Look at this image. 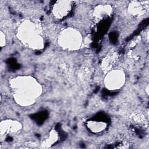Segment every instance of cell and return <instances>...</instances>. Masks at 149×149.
<instances>
[{
	"label": "cell",
	"mask_w": 149,
	"mask_h": 149,
	"mask_svg": "<svg viewBox=\"0 0 149 149\" xmlns=\"http://www.w3.org/2000/svg\"><path fill=\"white\" fill-rule=\"evenodd\" d=\"M13 97L22 106L34 104L42 93L41 86L30 76H19L10 81Z\"/></svg>",
	"instance_id": "obj_1"
},
{
	"label": "cell",
	"mask_w": 149,
	"mask_h": 149,
	"mask_svg": "<svg viewBox=\"0 0 149 149\" xmlns=\"http://www.w3.org/2000/svg\"><path fill=\"white\" fill-rule=\"evenodd\" d=\"M17 33V38L28 47L39 49L44 47V40L39 23L26 20L19 26Z\"/></svg>",
	"instance_id": "obj_2"
},
{
	"label": "cell",
	"mask_w": 149,
	"mask_h": 149,
	"mask_svg": "<svg viewBox=\"0 0 149 149\" xmlns=\"http://www.w3.org/2000/svg\"><path fill=\"white\" fill-rule=\"evenodd\" d=\"M81 33L73 28L63 30L58 36V42L61 47L68 51L79 49L82 44Z\"/></svg>",
	"instance_id": "obj_3"
},
{
	"label": "cell",
	"mask_w": 149,
	"mask_h": 149,
	"mask_svg": "<svg viewBox=\"0 0 149 149\" xmlns=\"http://www.w3.org/2000/svg\"><path fill=\"white\" fill-rule=\"evenodd\" d=\"M125 81V74L123 71L120 69H112L107 73L104 84L108 90H116L122 87Z\"/></svg>",
	"instance_id": "obj_4"
},
{
	"label": "cell",
	"mask_w": 149,
	"mask_h": 149,
	"mask_svg": "<svg viewBox=\"0 0 149 149\" xmlns=\"http://www.w3.org/2000/svg\"><path fill=\"white\" fill-rule=\"evenodd\" d=\"M73 5L70 1H57L52 6V14L55 18L62 19L70 13Z\"/></svg>",
	"instance_id": "obj_5"
},
{
	"label": "cell",
	"mask_w": 149,
	"mask_h": 149,
	"mask_svg": "<svg viewBox=\"0 0 149 149\" xmlns=\"http://www.w3.org/2000/svg\"><path fill=\"white\" fill-rule=\"evenodd\" d=\"M22 128V125L17 120H4L1 122L0 130L1 134L15 133L19 132Z\"/></svg>",
	"instance_id": "obj_6"
},
{
	"label": "cell",
	"mask_w": 149,
	"mask_h": 149,
	"mask_svg": "<svg viewBox=\"0 0 149 149\" xmlns=\"http://www.w3.org/2000/svg\"><path fill=\"white\" fill-rule=\"evenodd\" d=\"M148 1H132L128 6V12L130 15L139 17L146 13L147 10Z\"/></svg>",
	"instance_id": "obj_7"
},
{
	"label": "cell",
	"mask_w": 149,
	"mask_h": 149,
	"mask_svg": "<svg viewBox=\"0 0 149 149\" xmlns=\"http://www.w3.org/2000/svg\"><path fill=\"white\" fill-rule=\"evenodd\" d=\"M112 12V8L107 5H100L95 7L93 12V16L98 21L102 20L109 16Z\"/></svg>",
	"instance_id": "obj_8"
},
{
	"label": "cell",
	"mask_w": 149,
	"mask_h": 149,
	"mask_svg": "<svg viewBox=\"0 0 149 149\" xmlns=\"http://www.w3.org/2000/svg\"><path fill=\"white\" fill-rule=\"evenodd\" d=\"M117 55L115 53H111L108 55L102 61V66L104 70H108V72L112 70V67L114 65L115 62L116 61Z\"/></svg>",
	"instance_id": "obj_9"
},
{
	"label": "cell",
	"mask_w": 149,
	"mask_h": 149,
	"mask_svg": "<svg viewBox=\"0 0 149 149\" xmlns=\"http://www.w3.org/2000/svg\"><path fill=\"white\" fill-rule=\"evenodd\" d=\"M107 126V123L104 122L90 120L87 123L88 128L93 132L98 133L103 131Z\"/></svg>",
	"instance_id": "obj_10"
},
{
	"label": "cell",
	"mask_w": 149,
	"mask_h": 149,
	"mask_svg": "<svg viewBox=\"0 0 149 149\" xmlns=\"http://www.w3.org/2000/svg\"><path fill=\"white\" fill-rule=\"evenodd\" d=\"M58 139V134H56V132H55L54 130H52L49 133V136L45 139L42 143V146L43 147H48L52 144H54Z\"/></svg>",
	"instance_id": "obj_11"
},
{
	"label": "cell",
	"mask_w": 149,
	"mask_h": 149,
	"mask_svg": "<svg viewBox=\"0 0 149 149\" xmlns=\"http://www.w3.org/2000/svg\"><path fill=\"white\" fill-rule=\"evenodd\" d=\"M132 120L136 123L142 124L145 123V116L142 113H136L132 116Z\"/></svg>",
	"instance_id": "obj_12"
},
{
	"label": "cell",
	"mask_w": 149,
	"mask_h": 149,
	"mask_svg": "<svg viewBox=\"0 0 149 149\" xmlns=\"http://www.w3.org/2000/svg\"><path fill=\"white\" fill-rule=\"evenodd\" d=\"M1 46L3 47L5 43H6V38L5 36V34H3V33L1 31Z\"/></svg>",
	"instance_id": "obj_13"
}]
</instances>
